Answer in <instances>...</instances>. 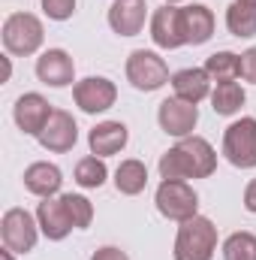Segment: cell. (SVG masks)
I'll return each instance as SVG.
<instances>
[{
	"mask_svg": "<svg viewBox=\"0 0 256 260\" xmlns=\"http://www.w3.org/2000/svg\"><path fill=\"white\" fill-rule=\"evenodd\" d=\"M154 203H157V212H160L163 218L178 221V224H184V221H190V218L199 215V194L193 191L187 182L163 179L160 188H157Z\"/></svg>",
	"mask_w": 256,
	"mask_h": 260,
	"instance_id": "277c9868",
	"label": "cell"
},
{
	"mask_svg": "<svg viewBox=\"0 0 256 260\" xmlns=\"http://www.w3.org/2000/svg\"><path fill=\"white\" fill-rule=\"evenodd\" d=\"M72 100H75V106H78L81 112L97 115V112H106V109L115 106L118 88H115V82L106 79V76H88V79H81V82L72 85Z\"/></svg>",
	"mask_w": 256,
	"mask_h": 260,
	"instance_id": "ba28073f",
	"label": "cell"
},
{
	"mask_svg": "<svg viewBox=\"0 0 256 260\" xmlns=\"http://www.w3.org/2000/svg\"><path fill=\"white\" fill-rule=\"evenodd\" d=\"M172 91L175 97L187 100V103H199L211 94V76L205 73V67H187V70H178L172 76Z\"/></svg>",
	"mask_w": 256,
	"mask_h": 260,
	"instance_id": "d6986e66",
	"label": "cell"
},
{
	"mask_svg": "<svg viewBox=\"0 0 256 260\" xmlns=\"http://www.w3.org/2000/svg\"><path fill=\"white\" fill-rule=\"evenodd\" d=\"M181 21H184V40H187V46H205L214 37V12L205 3L181 6Z\"/></svg>",
	"mask_w": 256,
	"mask_h": 260,
	"instance_id": "ac0fdd59",
	"label": "cell"
},
{
	"mask_svg": "<svg viewBox=\"0 0 256 260\" xmlns=\"http://www.w3.org/2000/svg\"><path fill=\"white\" fill-rule=\"evenodd\" d=\"M166 3H172V6H178V3H181V0H166Z\"/></svg>",
	"mask_w": 256,
	"mask_h": 260,
	"instance_id": "d6a6232c",
	"label": "cell"
},
{
	"mask_svg": "<svg viewBox=\"0 0 256 260\" xmlns=\"http://www.w3.org/2000/svg\"><path fill=\"white\" fill-rule=\"evenodd\" d=\"M9 76H12V64L9 58H3V82H9Z\"/></svg>",
	"mask_w": 256,
	"mask_h": 260,
	"instance_id": "4dcf8cb0",
	"label": "cell"
},
{
	"mask_svg": "<svg viewBox=\"0 0 256 260\" xmlns=\"http://www.w3.org/2000/svg\"><path fill=\"white\" fill-rule=\"evenodd\" d=\"M52 115H55L52 103H49L42 94H33V91H30V94H21V97L15 100V106H12L15 124H18V130H24L27 136H39Z\"/></svg>",
	"mask_w": 256,
	"mask_h": 260,
	"instance_id": "8fae6325",
	"label": "cell"
},
{
	"mask_svg": "<svg viewBox=\"0 0 256 260\" xmlns=\"http://www.w3.org/2000/svg\"><path fill=\"white\" fill-rule=\"evenodd\" d=\"M157 167H160V179H175V182L208 179L217 170V151L202 136H184L160 157Z\"/></svg>",
	"mask_w": 256,
	"mask_h": 260,
	"instance_id": "6da1fadb",
	"label": "cell"
},
{
	"mask_svg": "<svg viewBox=\"0 0 256 260\" xmlns=\"http://www.w3.org/2000/svg\"><path fill=\"white\" fill-rule=\"evenodd\" d=\"M91 260H130V257H127V251H121L118 245H103V248H97L91 254Z\"/></svg>",
	"mask_w": 256,
	"mask_h": 260,
	"instance_id": "f1b7e54d",
	"label": "cell"
},
{
	"mask_svg": "<svg viewBox=\"0 0 256 260\" xmlns=\"http://www.w3.org/2000/svg\"><path fill=\"white\" fill-rule=\"evenodd\" d=\"M244 209L256 215V179H250L247 188H244Z\"/></svg>",
	"mask_w": 256,
	"mask_h": 260,
	"instance_id": "f546056e",
	"label": "cell"
},
{
	"mask_svg": "<svg viewBox=\"0 0 256 260\" xmlns=\"http://www.w3.org/2000/svg\"><path fill=\"white\" fill-rule=\"evenodd\" d=\"M145 185H148V167L142 160H136V157L121 160V167L115 170V188H118V194L136 197L145 191Z\"/></svg>",
	"mask_w": 256,
	"mask_h": 260,
	"instance_id": "44dd1931",
	"label": "cell"
},
{
	"mask_svg": "<svg viewBox=\"0 0 256 260\" xmlns=\"http://www.w3.org/2000/svg\"><path fill=\"white\" fill-rule=\"evenodd\" d=\"M130 139V130L124 121H100L97 127L88 133V145H91V154L97 157H112L118 154Z\"/></svg>",
	"mask_w": 256,
	"mask_h": 260,
	"instance_id": "2e32d148",
	"label": "cell"
},
{
	"mask_svg": "<svg viewBox=\"0 0 256 260\" xmlns=\"http://www.w3.org/2000/svg\"><path fill=\"white\" fill-rule=\"evenodd\" d=\"M61 185H64V173H61V167H55L49 160H36L24 170V188L33 197L49 200L61 191Z\"/></svg>",
	"mask_w": 256,
	"mask_h": 260,
	"instance_id": "e0dca14e",
	"label": "cell"
},
{
	"mask_svg": "<svg viewBox=\"0 0 256 260\" xmlns=\"http://www.w3.org/2000/svg\"><path fill=\"white\" fill-rule=\"evenodd\" d=\"M217 251V227L211 218L196 215L178 227L175 260H211Z\"/></svg>",
	"mask_w": 256,
	"mask_h": 260,
	"instance_id": "7a4b0ae2",
	"label": "cell"
},
{
	"mask_svg": "<svg viewBox=\"0 0 256 260\" xmlns=\"http://www.w3.org/2000/svg\"><path fill=\"white\" fill-rule=\"evenodd\" d=\"M145 18H148L145 0H115L112 9H109V27L118 37H136V34H142Z\"/></svg>",
	"mask_w": 256,
	"mask_h": 260,
	"instance_id": "9a60e30c",
	"label": "cell"
},
{
	"mask_svg": "<svg viewBox=\"0 0 256 260\" xmlns=\"http://www.w3.org/2000/svg\"><path fill=\"white\" fill-rule=\"evenodd\" d=\"M3 49L9 55H18V58H27V55H36L42 40H46V30H42V21L33 15V12H12L6 21H3Z\"/></svg>",
	"mask_w": 256,
	"mask_h": 260,
	"instance_id": "3957f363",
	"label": "cell"
},
{
	"mask_svg": "<svg viewBox=\"0 0 256 260\" xmlns=\"http://www.w3.org/2000/svg\"><path fill=\"white\" fill-rule=\"evenodd\" d=\"M238 67H241V55H235V52H214L205 61V73L214 82H232V79H238Z\"/></svg>",
	"mask_w": 256,
	"mask_h": 260,
	"instance_id": "cb8c5ba5",
	"label": "cell"
},
{
	"mask_svg": "<svg viewBox=\"0 0 256 260\" xmlns=\"http://www.w3.org/2000/svg\"><path fill=\"white\" fill-rule=\"evenodd\" d=\"M157 121H160L163 133H169L175 139H184V136H193V130L199 124V109H196V103H187L181 97H169V100L160 103Z\"/></svg>",
	"mask_w": 256,
	"mask_h": 260,
	"instance_id": "9c48e42d",
	"label": "cell"
},
{
	"mask_svg": "<svg viewBox=\"0 0 256 260\" xmlns=\"http://www.w3.org/2000/svg\"><path fill=\"white\" fill-rule=\"evenodd\" d=\"M226 27L238 40L256 37V3L250 0H232L226 9Z\"/></svg>",
	"mask_w": 256,
	"mask_h": 260,
	"instance_id": "ffe728a7",
	"label": "cell"
},
{
	"mask_svg": "<svg viewBox=\"0 0 256 260\" xmlns=\"http://www.w3.org/2000/svg\"><path fill=\"white\" fill-rule=\"evenodd\" d=\"M127 82L136 91L151 94V91H160V88H163L166 82H172V79H169L166 61H163L157 52H151V49H136V52H130V58H127Z\"/></svg>",
	"mask_w": 256,
	"mask_h": 260,
	"instance_id": "5b68a950",
	"label": "cell"
},
{
	"mask_svg": "<svg viewBox=\"0 0 256 260\" xmlns=\"http://www.w3.org/2000/svg\"><path fill=\"white\" fill-rule=\"evenodd\" d=\"M223 260H256V236L247 230H235L223 242Z\"/></svg>",
	"mask_w": 256,
	"mask_h": 260,
	"instance_id": "d4e9b609",
	"label": "cell"
},
{
	"mask_svg": "<svg viewBox=\"0 0 256 260\" xmlns=\"http://www.w3.org/2000/svg\"><path fill=\"white\" fill-rule=\"evenodd\" d=\"M12 254H15V251H9V248L3 245V251H0V260H15V257H12Z\"/></svg>",
	"mask_w": 256,
	"mask_h": 260,
	"instance_id": "1f68e13d",
	"label": "cell"
},
{
	"mask_svg": "<svg viewBox=\"0 0 256 260\" xmlns=\"http://www.w3.org/2000/svg\"><path fill=\"white\" fill-rule=\"evenodd\" d=\"M39 3H42V12L52 21H66V18H72L78 0H39Z\"/></svg>",
	"mask_w": 256,
	"mask_h": 260,
	"instance_id": "4316f807",
	"label": "cell"
},
{
	"mask_svg": "<svg viewBox=\"0 0 256 260\" xmlns=\"http://www.w3.org/2000/svg\"><path fill=\"white\" fill-rule=\"evenodd\" d=\"M238 76L244 79V82H250L256 85V46H250L244 55H241V67H238Z\"/></svg>",
	"mask_w": 256,
	"mask_h": 260,
	"instance_id": "83f0119b",
	"label": "cell"
},
{
	"mask_svg": "<svg viewBox=\"0 0 256 260\" xmlns=\"http://www.w3.org/2000/svg\"><path fill=\"white\" fill-rule=\"evenodd\" d=\"M39 221L27 212V209H9L3 212L0 218V239L9 251L15 254H27L36 248V239H39Z\"/></svg>",
	"mask_w": 256,
	"mask_h": 260,
	"instance_id": "8992f818",
	"label": "cell"
},
{
	"mask_svg": "<svg viewBox=\"0 0 256 260\" xmlns=\"http://www.w3.org/2000/svg\"><path fill=\"white\" fill-rule=\"evenodd\" d=\"M223 157L238 170L256 167V118H238L223 130Z\"/></svg>",
	"mask_w": 256,
	"mask_h": 260,
	"instance_id": "52a82bcc",
	"label": "cell"
},
{
	"mask_svg": "<svg viewBox=\"0 0 256 260\" xmlns=\"http://www.w3.org/2000/svg\"><path fill=\"white\" fill-rule=\"evenodd\" d=\"M36 221H39L42 236L52 239V242H61V239L69 236V230H75V224H72V218H69V212H66V206H64L61 197L42 200L39 209H36Z\"/></svg>",
	"mask_w": 256,
	"mask_h": 260,
	"instance_id": "5bb4252c",
	"label": "cell"
},
{
	"mask_svg": "<svg viewBox=\"0 0 256 260\" xmlns=\"http://www.w3.org/2000/svg\"><path fill=\"white\" fill-rule=\"evenodd\" d=\"M244 103H247V94L235 79L232 82H217V88L211 91V109L217 115H238Z\"/></svg>",
	"mask_w": 256,
	"mask_h": 260,
	"instance_id": "7402d4cb",
	"label": "cell"
},
{
	"mask_svg": "<svg viewBox=\"0 0 256 260\" xmlns=\"http://www.w3.org/2000/svg\"><path fill=\"white\" fill-rule=\"evenodd\" d=\"M151 40H154L157 49H166V52L187 46V40H184V21H181V6L163 3L151 15Z\"/></svg>",
	"mask_w": 256,
	"mask_h": 260,
	"instance_id": "30bf717a",
	"label": "cell"
},
{
	"mask_svg": "<svg viewBox=\"0 0 256 260\" xmlns=\"http://www.w3.org/2000/svg\"><path fill=\"white\" fill-rule=\"evenodd\" d=\"M36 79L49 88H66L75 82V61L66 49H46L36 58Z\"/></svg>",
	"mask_w": 256,
	"mask_h": 260,
	"instance_id": "7c38bea8",
	"label": "cell"
},
{
	"mask_svg": "<svg viewBox=\"0 0 256 260\" xmlns=\"http://www.w3.org/2000/svg\"><path fill=\"white\" fill-rule=\"evenodd\" d=\"M250 3H256V0H250Z\"/></svg>",
	"mask_w": 256,
	"mask_h": 260,
	"instance_id": "836d02e7",
	"label": "cell"
},
{
	"mask_svg": "<svg viewBox=\"0 0 256 260\" xmlns=\"http://www.w3.org/2000/svg\"><path fill=\"white\" fill-rule=\"evenodd\" d=\"M106 179H109V170H106L103 157L88 154V157H81V160L75 164V185H81V188H88V191H97V188L106 185Z\"/></svg>",
	"mask_w": 256,
	"mask_h": 260,
	"instance_id": "603a6c76",
	"label": "cell"
},
{
	"mask_svg": "<svg viewBox=\"0 0 256 260\" xmlns=\"http://www.w3.org/2000/svg\"><path fill=\"white\" fill-rule=\"evenodd\" d=\"M36 139L46 151L64 154V151H72V145L78 142V124L66 109H55V115L49 118V124L42 127V133Z\"/></svg>",
	"mask_w": 256,
	"mask_h": 260,
	"instance_id": "4fadbf2b",
	"label": "cell"
},
{
	"mask_svg": "<svg viewBox=\"0 0 256 260\" xmlns=\"http://www.w3.org/2000/svg\"><path fill=\"white\" fill-rule=\"evenodd\" d=\"M64 200L66 212H69V218H72V224H75V230H88L91 227V221H94V206H91V200L81 194H61Z\"/></svg>",
	"mask_w": 256,
	"mask_h": 260,
	"instance_id": "484cf974",
	"label": "cell"
}]
</instances>
